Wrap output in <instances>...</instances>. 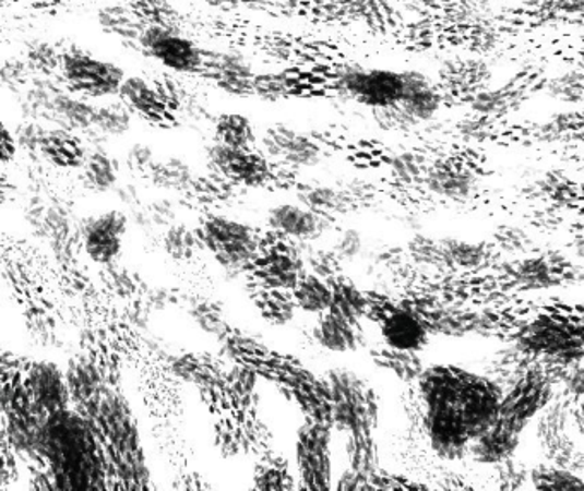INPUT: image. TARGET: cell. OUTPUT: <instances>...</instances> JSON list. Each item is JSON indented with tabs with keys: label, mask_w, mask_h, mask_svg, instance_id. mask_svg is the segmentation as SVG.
<instances>
[{
	"label": "cell",
	"mask_w": 584,
	"mask_h": 491,
	"mask_svg": "<svg viewBox=\"0 0 584 491\" xmlns=\"http://www.w3.org/2000/svg\"><path fill=\"white\" fill-rule=\"evenodd\" d=\"M521 435H523L521 430L497 417L486 432L472 442L468 454L477 463L497 466L504 460L513 459L514 452L520 447Z\"/></svg>",
	"instance_id": "22"
},
{
	"label": "cell",
	"mask_w": 584,
	"mask_h": 491,
	"mask_svg": "<svg viewBox=\"0 0 584 491\" xmlns=\"http://www.w3.org/2000/svg\"><path fill=\"white\" fill-rule=\"evenodd\" d=\"M129 223V214L122 209L105 211L86 219L81 230L86 255L99 266L114 264L122 252Z\"/></svg>",
	"instance_id": "18"
},
{
	"label": "cell",
	"mask_w": 584,
	"mask_h": 491,
	"mask_svg": "<svg viewBox=\"0 0 584 491\" xmlns=\"http://www.w3.org/2000/svg\"><path fill=\"white\" fill-rule=\"evenodd\" d=\"M254 481L258 490H291L295 488L287 460L275 456L264 457L258 464Z\"/></svg>",
	"instance_id": "43"
},
{
	"label": "cell",
	"mask_w": 584,
	"mask_h": 491,
	"mask_svg": "<svg viewBox=\"0 0 584 491\" xmlns=\"http://www.w3.org/2000/svg\"><path fill=\"white\" fill-rule=\"evenodd\" d=\"M298 243L278 231H267L261 237L254 261L247 267L249 279L270 288L291 291L306 271L303 250Z\"/></svg>",
	"instance_id": "9"
},
{
	"label": "cell",
	"mask_w": 584,
	"mask_h": 491,
	"mask_svg": "<svg viewBox=\"0 0 584 491\" xmlns=\"http://www.w3.org/2000/svg\"><path fill=\"white\" fill-rule=\"evenodd\" d=\"M128 72L114 60L95 56L81 47L64 48L59 81L68 92L99 101L119 96Z\"/></svg>",
	"instance_id": "4"
},
{
	"label": "cell",
	"mask_w": 584,
	"mask_h": 491,
	"mask_svg": "<svg viewBox=\"0 0 584 491\" xmlns=\"http://www.w3.org/2000/svg\"><path fill=\"white\" fill-rule=\"evenodd\" d=\"M406 69L366 68L348 64L336 71L333 86L338 95L369 110L394 107L406 93Z\"/></svg>",
	"instance_id": "5"
},
{
	"label": "cell",
	"mask_w": 584,
	"mask_h": 491,
	"mask_svg": "<svg viewBox=\"0 0 584 491\" xmlns=\"http://www.w3.org/2000/svg\"><path fill=\"white\" fill-rule=\"evenodd\" d=\"M0 77H2V86L12 95H20L24 87L32 83L33 74L29 69L28 62L24 60V57H8L2 62V71H0Z\"/></svg>",
	"instance_id": "47"
},
{
	"label": "cell",
	"mask_w": 584,
	"mask_h": 491,
	"mask_svg": "<svg viewBox=\"0 0 584 491\" xmlns=\"http://www.w3.org/2000/svg\"><path fill=\"white\" fill-rule=\"evenodd\" d=\"M326 382L333 406V427L346 433L374 432L379 415L374 391L348 369L331 370Z\"/></svg>",
	"instance_id": "6"
},
{
	"label": "cell",
	"mask_w": 584,
	"mask_h": 491,
	"mask_svg": "<svg viewBox=\"0 0 584 491\" xmlns=\"http://www.w3.org/2000/svg\"><path fill=\"white\" fill-rule=\"evenodd\" d=\"M191 318L204 333L213 336L222 337L228 331L222 307L207 298L191 301Z\"/></svg>",
	"instance_id": "45"
},
{
	"label": "cell",
	"mask_w": 584,
	"mask_h": 491,
	"mask_svg": "<svg viewBox=\"0 0 584 491\" xmlns=\"http://www.w3.org/2000/svg\"><path fill=\"white\" fill-rule=\"evenodd\" d=\"M427 182L436 194L456 199L465 197L474 191L475 187L474 175L466 171L465 168L451 165V163H444V165L433 168Z\"/></svg>",
	"instance_id": "37"
},
{
	"label": "cell",
	"mask_w": 584,
	"mask_h": 491,
	"mask_svg": "<svg viewBox=\"0 0 584 491\" xmlns=\"http://www.w3.org/2000/svg\"><path fill=\"white\" fill-rule=\"evenodd\" d=\"M330 285L331 289H333V300H331L330 307L331 312L338 313V315L348 319V321H362L367 313H369V298L357 286L351 285L350 282H345V279H331Z\"/></svg>",
	"instance_id": "35"
},
{
	"label": "cell",
	"mask_w": 584,
	"mask_h": 491,
	"mask_svg": "<svg viewBox=\"0 0 584 491\" xmlns=\"http://www.w3.org/2000/svg\"><path fill=\"white\" fill-rule=\"evenodd\" d=\"M552 379L544 370H526L504 391L499 418L525 432L526 427L552 405Z\"/></svg>",
	"instance_id": "14"
},
{
	"label": "cell",
	"mask_w": 584,
	"mask_h": 491,
	"mask_svg": "<svg viewBox=\"0 0 584 491\" xmlns=\"http://www.w3.org/2000/svg\"><path fill=\"white\" fill-rule=\"evenodd\" d=\"M140 53L176 75H199L204 47L176 26L147 24L140 40Z\"/></svg>",
	"instance_id": "10"
},
{
	"label": "cell",
	"mask_w": 584,
	"mask_h": 491,
	"mask_svg": "<svg viewBox=\"0 0 584 491\" xmlns=\"http://www.w3.org/2000/svg\"><path fill=\"white\" fill-rule=\"evenodd\" d=\"M96 101L74 95V93L62 89L56 96L50 110L48 125L50 128L68 129L76 134L86 135L92 131L93 119H95Z\"/></svg>",
	"instance_id": "24"
},
{
	"label": "cell",
	"mask_w": 584,
	"mask_h": 491,
	"mask_svg": "<svg viewBox=\"0 0 584 491\" xmlns=\"http://www.w3.org/2000/svg\"><path fill=\"white\" fill-rule=\"evenodd\" d=\"M258 71L243 53L234 48L204 47L203 68L199 77L235 98L254 96V81Z\"/></svg>",
	"instance_id": "17"
},
{
	"label": "cell",
	"mask_w": 584,
	"mask_h": 491,
	"mask_svg": "<svg viewBox=\"0 0 584 491\" xmlns=\"http://www.w3.org/2000/svg\"><path fill=\"white\" fill-rule=\"evenodd\" d=\"M378 324L382 343L390 348L420 352L429 345L432 331L429 322L408 307L391 306L379 310Z\"/></svg>",
	"instance_id": "20"
},
{
	"label": "cell",
	"mask_w": 584,
	"mask_h": 491,
	"mask_svg": "<svg viewBox=\"0 0 584 491\" xmlns=\"http://www.w3.org/2000/svg\"><path fill=\"white\" fill-rule=\"evenodd\" d=\"M417 382L430 447L442 459H462L499 417L504 387L454 364L426 367Z\"/></svg>",
	"instance_id": "1"
},
{
	"label": "cell",
	"mask_w": 584,
	"mask_h": 491,
	"mask_svg": "<svg viewBox=\"0 0 584 491\" xmlns=\"http://www.w3.org/2000/svg\"><path fill=\"white\" fill-rule=\"evenodd\" d=\"M303 259H306V266L309 267L310 274H315L326 282L338 278L343 261L334 249H315L314 247V249L303 250Z\"/></svg>",
	"instance_id": "46"
},
{
	"label": "cell",
	"mask_w": 584,
	"mask_h": 491,
	"mask_svg": "<svg viewBox=\"0 0 584 491\" xmlns=\"http://www.w3.org/2000/svg\"><path fill=\"white\" fill-rule=\"evenodd\" d=\"M259 144L271 161L288 170L314 168L324 158V151L314 135L288 123L276 122L264 129Z\"/></svg>",
	"instance_id": "15"
},
{
	"label": "cell",
	"mask_w": 584,
	"mask_h": 491,
	"mask_svg": "<svg viewBox=\"0 0 584 491\" xmlns=\"http://www.w3.org/2000/svg\"><path fill=\"white\" fill-rule=\"evenodd\" d=\"M99 29L120 44L134 48L140 52V40L147 24L141 20L132 5L107 4L96 12Z\"/></svg>",
	"instance_id": "25"
},
{
	"label": "cell",
	"mask_w": 584,
	"mask_h": 491,
	"mask_svg": "<svg viewBox=\"0 0 584 491\" xmlns=\"http://www.w3.org/2000/svg\"><path fill=\"white\" fill-rule=\"evenodd\" d=\"M117 98L135 119L156 129H174L179 125L180 107L165 81H152L144 75H128Z\"/></svg>",
	"instance_id": "12"
},
{
	"label": "cell",
	"mask_w": 584,
	"mask_h": 491,
	"mask_svg": "<svg viewBox=\"0 0 584 491\" xmlns=\"http://www.w3.org/2000/svg\"><path fill=\"white\" fill-rule=\"evenodd\" d=\"M65 381L72 403L83 408L81 415H86L105 394L98 370L86 358L78 357L69 363Z\"/></svg>",
	"instance_id": "29"
},
{
	"label": "cell",
	"mask_w": 584,
	"mask_h": 491,
	"mask_svg": "<svg viewBox=\"0 0 584 491\" xmlns=\"http://www.w3.org/2000/svg\"><path fill=\"white\" fill-rule=\"evenodd\" d=\"M41 463L53 490H104L105 464L92 423L78 411L57 412L45 428Z\"/></svg>",
	"instance_id": "2"
},
{
	"label": "cell",
	"mask_w": 584,
	"mask_h": 491,
	"mask_svg": "<svg viewBox=\"0 0 584 491\" xmlns=\"http://www.w3.org/2000/svg\"><path fill=\"white\" fill-rule=\"evenodd\" d=\"M23 381L28 388L29 397L36 409L50 418L57 412L69 409L71 394H69L65 373L59 367L48 361H32L21 369Z\"/></svg>",
	"instance_id": "19"
},
{
	"label": "cell",
	"mask_w": 584,
	"mask_h": 491,
	"mask_svg": "<svg viewBox=\"0 0 584 491\" xmlns=\"http://www.w3.org/2000/svg\"><path fill=\"white\" fill-rule=\"evenodd\" d=\"M520 348L525 355L544 358L561 367H571L584 358V325L545 315L523 331Z\"/></svg>",
	"instance_id": "7"
},
{
	"label": "cell",
	"mask_w": 584,
	"mask_h": 491,
	"mask_svg": "<svg viewBox=\"0 0 584 491\" xmlns=\"http://www.w3.org/2000/svg\"><path fill=\"white\" fill-rule=\"evenodd\" d=\"M406 93L400 104L372 111L379 128L386 131H405L438 116L444 98L429 75L415 69H406Z\"/></svg>",
	"instance_id": "11"
},
{
	"label": "cell",
	"mask_w": 584,
	"mask_h": 491,
	"mask_svg": "<svg viewBox=\"0 0 584 491\" xmlns=\"http://www.w3.org/2000/svg\"><path fill=\"white\" fill-rule=\"evenodd\" d=\"M568 387L571 388V393L584 397V369H576L569 373Z\"/></svg>",
	"instance_id": "54"
},
{
	"label": "cell",
	"mask_w": 584,
	"mask_h": 491,
	"mask_svg": "<svg viewBox=\"0 0 584 491\" xmlns=\"http://www.w3.org/2000/svg\"><path fill=\"white\" fill-rule=\"evenodd\" d=\"M134 119L132 111L119 98L96 104L92 131L84 135V140H90V146L105 144L108 140H119L131 131Z\"/></svg>",
	"instance_id": "28"
},
{
	"label": "cell",
	"mask_w": 584,
	"mask_h": 491,
	"mask_svg": "<svg viewBox=\"0 0 584 491\" xmlns=\"http://www.w3.org/2000/svg\"><path fill=\"white\" fill-rule=\"evenodd\" d=\"M156 155L155 149H153L150 144L146 143H134L126 149V155H123L122 167L126 170L131 171L134 175H143L147 177L150 170H152L153 165H155Z\"/></svg>",
	"instance_id": "49"
},
{
	"label": "cell",
	"mask_w": 584,
	"mask_h": 491,
	"mask_svg": "<svg viewBox=\"0 0 584 491\" xmlns=\"http://www.w3.org/2000/svg\"><path fill=\"white\" fill-rule=\"evenodd\" d=\"M146 179L162 191L186 194L194 182L195 173L191 165L180 156H165L156 158Z\"/></svg>",
	"instance_id": "33"
},
{
	"label": "cell",
	"mask_w": 584,
	"mask_h": 491,
	"mask_svg": "<svg viewBox=\"0 0 584 491\" xmlns=\"http://www.w3.org/2000/svg\"><path fill=\"white\" fill-rule=\"evenodd\" d=\"M110 285L120 297H131L143 286V279L129 267L114 266L110 270Z\"/></svg>",
	"instance_id": "50"
},
{
	"label": "cell",
	"mask_w": 584,
	"mask_h": 491,
	"mask_svg": "<svg viewBox=\"0 0 584 491\" xmlns=\"http://www.w3.org/2000/svg\"><path fill=\"white\" fill-rule=\"evenodd\" d=\"M291 294H294L298 309L307 313H315V315L327 312L333 300L330 282L319 278L315 274H303V278L291 289Z\"/></svg>",
	"instance_id": "36"
},
{
	"label": "cell",
	"mask_w": 584,
	"mask_h": 491,
	"mask_svg": "<svg viewBox=\"0 0 584 491\" xmlns=\"http://www.w3.org/2000/svg\"><path fill=\"white\" fill-rule=\"evenodd\" d=\"M0 149H2L0 155H2V163H4V165H9V163L14 159V156L17 155V151H20L16 137H14V132H12L8 125H4V129H2V143H0Z\"/></svg>",
	"instance_id": "53"
},
{
	"label": "cell",
	"mask_w": 584,
	"mask_h": 491,
	"mask_svg": "<svg viewBox=\"0 0 584 491\" xmlns=\"http://www.w3.org/2000/svg\"><path fill=\"white\" fill-rule=\"evenodd\" d=\"M249 297L264 321L273 325L288 324L295 318V310L298 309L291 291L270 288L252 279L249 283Z\"/></svg>",
	"instance_id": "30"
},
{
	"label": "cell",
	"mask_w": 584,
	"mask_h": 491,
	"mask_svg": "<svg viewBox=\"0 0 584 491\" xmlns=\"http://www.w3.org/2000/svg\"><path fill=\"white\" fill-rule=\"evenodd\" d=\"M529 481L537 490L550 491H574L584 490V481L569 466L562 464H550L540 466L529 471Z\"/></svg>",
	"instance_id": "40"
},
{
	"label": "cell",
	"mask_w": 584,
	"mask_h": 491,
	"mask_svg": "<svg viewBox=\"0 0 584 491\" xmlns=\"http://www.w3.org/2000/svg\"><path fill=\"white\" fill-rule=\"evenodd\" d=\"M88 151L90 144L83 135L48 125L41 141L40 158L60 170H81Z\"/></svg>",
	"instance_id": "23"
},
{
	"label": "cell",
	"mask_w": 584,
	"mask_h": 491,
	"mask_svg": "<svg viewBox=\"0 0 584 491\" xmlns=\"http://www.w3.org/2000/svg\"><path fill=\"white\" fill-rule=\"evenodd\" d=\"M211 125H213L215 143L223 144V146L249 149L258 144L259 137L254 123L249 117L237 111H222L213 119Z\"/></svg>",
	"instance_id": "32"
},
{
	"label": "cell",
	"mask_w": 584,
	"mask_h": 491,
	"mask_svg": "<svg viewBox=\"0 0 584 491\" xmlns=\"http://www.w3.org/2000/svg\"><path fill=\"white\" fill-rule=\"evenodd\" d=\"M315 342L333 352H348L360 348L363 343L360 322L348 321L331 310L321 313L314 330Z\"/></svg>",
	"instance_id": "27"
},
{
	"label": "cell",
	"mask_w": 584,
	"mask_h": 491,
	"mask_svg": "<svg viewBox=\"0 0 584 491\" xmlns=\"http://www.w3.org/2000/svg\"><path fill=\"white\" fill-rule=\"evenodd\" d=\"M198 233L201 243L215 255L219 266L234 273L251 266L261 242V235L254 228L222 214L206 216Z\"/></svg>",
	"instance_id": "8"
},
{
	"label": "cell",
	"mask_w": 584,
	"mask_h": 491,
	"mask_svg": "<svg viewBox=\"0 0 584 491\" xmlns=\"http://www.w3.org/2000/svg\"><path fill=\"white\" fill-rule=\"evenodd\" d=\"M363 242L360 233L355 230H346L339 235L338 240L334 243V252L338 254L342 261H354L362 252Z\"/></svg>",
	"instance_id": "51"
},
{
	"label": "cell",
	"mask_w": 584,
	"mask_h": 491,
	"mask_svg": "<svg viewBox=\"0 0 584 491\" xmlns=\"http://www.w3.org/2000/svg\"><path fill=\"white\" fill-rule=\"evenodd\" d=\"M122 168V161L111 155L105 144H95L90 146L88 156L80 170V179L83 185L95 194L114 192L119 185Z\"/></svg>",
	"instance_id": "26"
},
{
	"label": "cell",
	"mask_w": 584,
	"mask_h": 491,
	"mask_svg": "<svg viewBox=\"0 0 584 491\" xmlns=\"http://www.w3.org/2000/svg\"><path fill=\"white\" fill-rule=\"evenodd\" d=\"M48 125L36 122V120L23 119L17 123L16 128L12 129L14 137H16L17 146L29 156L40 158L41 141H44L45 131Z\"/></svg>",
	"instance_id": "48"
},
{
	"label": "cell",
	"mask_w": 584,
	"mask_h": 491,
	"mask_svg": "<svg viewBox=\"0 0 584 491\" xmlns=\"http://www.w3.org/2000/svg\"><path fill=\"white\" fill-rule=\"evenodd\" d=\"M64 48L48 40H36L26 47L23 57L28 62L33 74L41 77H57L59 80Z\"/></svg>",
	"instance_id": "41"
},
{
	"label": "cell",
	"mask_w": 584,
	"mask_h": 491,
	"mask_svg": "<svg viewBox=\"0 0 584 491\" xmlns=\"http://www.w3.org/2000/svg\"><path fill=\"white\" fill-rule=\"evenodd\" d=\"M98 430L111 452V468L128 488H144L147 469L140 447V430L131 408L123 397L105 393L102 399L83 415Z\"/></svg>",
	"instance_id": "3"
},
{
	"label": "cell",
	"mask_w": 584,
	"mask_h": 491,
	"mask_svg": "<svg viewBox=\"0 0 584 491\" xmlns=\"http://www.w3.org/2000/svg\"><path fill=\"white\" fill-rule=\"evenodd\" d=\"M201 246L203 243H201L198 230H192L191 226L183 225V223H174L164 231V250L174 261H192Z\"/></svg>",
	"instance_id": "42"
},
{
	"label": "cell",
	"mask_w": 584,
	"mask_h": 491,
	"mask_svg": "<svg viewBox=\"0 0 584 491\" xmlns=\"http://www.w3.org/2000/svg\"><path fill=\"white\" fill-rule=\"evenodd\" d=\"M297 199L302 206L322 214L345 213L354 204V195L348 189L324 185V183L307 182L298 185Z\"/></svg>",
	"instance_id": "31"
},
{
	"label": "cell",
	"mask_w": 584,
	"mask_h": 491,
	"mask_svg": "<svg viewBox=\"0 0 584 491\" xmlns=\"http://www.w3.org/2000/svg\"><path fill=\"white\" fill-rule=\"evenodd\" d=\"M330 219V216H322L302 204H278L267 216L271 230L297 242H312L322 237L331 228Z\"/></svg>",
	"instance_id": "21"
},
{
	"label": "cell",
	"mask_w": 584,
	"mask_h": 491,
	"mask_svg": "<svg viewBox=\"0 0 584 491\" xmlns=\"http://www.w3.org/2000/svg\"><path fill=\"white\" fill-rule=\"evenodd\" d=\"M298 478L302 490L326 491L333 480L331 424L309 420L300 427L295 445Z\"/></svg>",
	"instance_id": "13"
},
{
	"label": "cell",
	"mask_w": 584,
	"mask_h": 491,
	"mask_svg": "<svg viewBox=\"0 0 584 491\" xmlns=\"http://www.w3.org/2000/svg\"><path fill=\"white\" fill-rule=\"evenodd\" d=\"M129 221L140 228L141 231L167 230L177 223V207L170 199H153L150 203L140 204L134 209L128 211Z\"/></svg>",
	"instance_id": "34"
},
{
	"label": "cell",
	"mask_w": 584,
	"mask_h": 491,
	"mask_svg": "<svg viewBox=\"0 0 584 491\" xmlns=\"http://www.w3.org/2000/svg\"><path fill=\"white\" fill-rule=\"evenodd\" d=\"M114 194H116L117 203L128 211L134 209V207L144 203L143 197H141L140 187H135L134 183L119 182V185L114 189Z\"/></svg>",
	"instance_id": "52"
},
{
	"label": "cell",
	"mask_w": 584,
	"mask_h": 491,
	"mask_svg": "<svg viewBox=\"0 0 584 491\" xmlns=\"http://www.w3.org/2000/svg\"><path fill=\"white\" fill-rule=\"evenodd\" d=\"M346 457H348L350 469L370 480H378V447H376L372 432L348 433Z\"/></svg>",
	"instance_id": "38"
},
{
	"label": "cell",
	"mask_w": 584,
	"mask_h": 491,
	"mask_svg": "<svg viewBox=\"0 0 584 491\" xmlns=\"http://www.w3.org/2000/svg\"><path fill=\"white\" fill-rule=\"evenodd\" d=\"M211 171L222 175L223 179L237 187H264L275 179L273 161L258 147L223 146L213 143L207 149Z\"/></svg>",
	"instance_id": "16"
},
{
	"label": "cell",
	"mask_w": 584,
	"mask_h": 491,
	"mask_svg": "<svg viewBox=\"0 0 584 491\" xmlns=\"http://www.w3.org/2000/svg\"><path fill=\"white\" fill-rule=\"evenodd\" d=\"M417 355L418 352L402 351V349H394L384 345L372 351V360L381 369L396 375L400 381L414 382L418 381V376L426 369V367H421L420 358Z\"/></svg>",
	"instance_id": "39"
},
{
	"label": "cell",
	"mask_w": 584,
	"mask_h": 491,
	"mask_svg": "<svg viewBox=\"0 0 584 491\" xmlns=\"http://www.w3.org/2000/svg\"><path fill=\"white\" fill-rule=\"evenodd\" d=\"M294 83L287 72H258L254 96L264 101H279L294 95Z\"/></svg>",
	"instance_id": "44"
}]
</instances>
